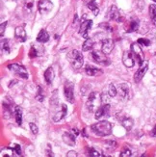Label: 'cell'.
Here are the masks:
<instances>
[{"mask_svg":"<svg viewBox=\"0 0 156 157\" xmlns=\"http://www.w3.org/2000/svg\"><path fill=\"white\" fill-rule=\"evenodd\" d=\"M67 58L69 60L70 64L72 66L73 69H76V70L81 69L84 64L83 55L76 49H73L70 53H67Z\"/></svg>","mask_w":156,"mask_h":157,"instance_id":"2","label":"cell"},{"mask_svg":"<svg viewBox=\"0 0 156 157\" xmlns=\"http://www.w3.org/2000/svg\"><path fill=\"white\" fill-rule=\"evenodd\" d=\"M38 93H37V95H36V98L39 100V101H44V94L42 93L43 91H42V88H40V86L38 87Z\"/></svg>","mask_w":156,"mask_h":157,"instance_id":"33","label":"cell"},{"mask_svg":"<svg viewBox=\"0 0 156 157\" xmlns=\"http://www.w3.org/2000/svg\"><path fill=\"white\" fill-rule=\"evenodd\" d=\"M119 93L120 98H123L124 99H126L129 94V87L126 83H121L119 85Z\"/></svg>","mask_w":156,"mask_h":157,"instance_id":"16","label":"cell"},{"mask_svg":"<svg viewBox=\"0 0 156 157\" xmlns=\"http://www.w3.org/2000/svg\"><path fill=\"white\" fill-rule=\"evenodd\" d=\"M8 69L10 71H12L13 73H15L16 75L19 76L20 78L23 79H28L29 75H28V71H26V69L23 66H20L18 64H11L8 66Z\"/></svg>","mask_w":156,"mask_h":157,"instance_id":"3","label":"cell"},{"mask_svg":"<svg viewBox=\"0 0 156 157\" xmlns=\"http://www.w3.org/2000/svg\"><path fill=\"white\" fill-rule=\"evenodd\" d=\"M6 26H7V21L1 23V26H0V34H1V37H3V34H4V31L6 29Z\"/></svg>","mask_w":156,"mask_h":157,"instance_id":"38","label":"cell"},{"mask_svg":"<svg viewBox=\"0 0 156 157\" xmlns=\"http://www.w3.org/2000/svg\"><path fill=\"white\" fill-rule=\"evenodd\" d=\"M154 56H155V57H156V52H155V54H154Z\"/></svg>","mask_w":156,"mask_h":157,"instance_id":"47","label":"cell"},{"mask_svg":"<svg viewBox=\"0 0 156 157\" xmlns=\"http://www.w3.org/2000/svg\"><path fill=\"white\" fill-rule=\"evenodd\" d=\"M93 40L91 39V38H88L86 39V40L84 42L83 45H82V50L83 51H88L93 48Z\"/></svg>","mask_w":156,"mask_h":157,"instance_id":"25","label":"cell"},{"mask_svg":"<svg viewBox=\"0 0 156 157\" xmlns=\"http://www.w3.org/2000/svg\"><path fill=\"white\" fill-rule=\"evenodd\" d=\"M109 111H110V105H109V103L103 104L102 106L99 107L97 110L94 118H96L97 120H99L101 117H103V116H109Z\"/></svg>","mask_w":156,"mask_h":157,"instance_id":"13","label":"cell"},{"mask_svg":"<svg viewBox=\"0 0 156 157\" xmlns=\"http://www.w3.org/2000/svg\"><path fill=\"white\" fill-rule=\"evenodd\" d=\"M15 37L17 38V40H19V42H25L26 40V32L24 30V28L22 26H17L16 30H15Z\"/></svg>","mask_w":156,"mask_h":157,"instance_id":"15","label":"cell"},{"mask_svg":"<svg viewBox=\"0 0 156 157\" xmlns=\"http://www.w3.org/2000/svg\"><path fill=\"white\" fill-rule=\"evenodd\" d=\"M29 126H30V129L33 134H38L39 133V127L36 125V124H34V122H30L29 124Z\"/></svg>","mask_w":156,"mask_h":157,"instance_id":"34","label":"cell"},{"mask_svg":"<svg viewBox=\"0 0 156 157\" xmlns=\"http://www.w3.org/2000/svg\"><path fill=\"white\" fill-rule=\"evenodd\" d=\"M85 71L89 76H96L98 72H100V71L97 69V67H93V66H87L85 69Z\"/></svg>","mask_w":156,"mask_h":157,"instance_id":"24","label":"cell"},{"mask_svg":"<svg viewBox=\"0 0 156 157\" xmlns=\"http://www.w3.org/2000/svg\"><path fill=\"white\" fill-rule=\"evenodd\" d=\"M123 63L126 67H132L135 65L133 59V53L130 51H125L123 55Z\"/></svg>","mask_w":156,"mask_h":157,"instance_id":"11","label":"cell"},{"mask_svg":"<svg viewBox=\"0 0 156 157\" xmlns=\"http://www.w3.org/2000/svg\"><path fill=\"white\" fill-rule=\"evenodd\" d=\"M150 16L154 26H156V5L151 4L150 6Z\"/></svg>","mask_w":156,"mask_h":157,"instance_id":"26","label":"cell"},{"mask_svg":"<svg viewBox=\"0 0 156 157\" xmlns=\"http://www.w3.org/2000/svg\"><path fill=\"white\" fill-rule=\"evenodd\" d=\"M101 102H102V104H107L108 103V98L107 95L102 94H101Z\"/></svg>","mask_w":156,"mask_h":157,"instance_id":"39","label":"cell"},{"mask_svg":"<svg viewBox=\"0 0 156 157\" xmlns=\"http://www.w3.org/2000/svg\"><path fill=\"white\" fill-rule=\"evenodd\" d=\"M96 97H97V94L96 93H91L90 95H89V99L87 101V107L89 109L90 111H93V101L96 99Z\"/></svg>","mask_w":156,"mask_h":157,"instance_id":"27","label":"cell"},{"mask_svg":"<svg viewBox=\"0 0 156 157\" xmlns=\"http://www.w3.org/2000/svg\"><path fill=\"white\" fill-rule=\"evenodd\" d=\"M12 148L13 149V151H15L17 155H21V147H20V146H19V145L15 144Z\"/></svg>","mask_w":156,"mask_h":157,"instance_id":"35","label":"cell"},{"mask_svg":"<svg viewBox=\"0 0 156 157\" xmlns=\"http://www.w3.org/2000/svg\"><path fill=\"white\" fill-rule=\"evenodd\" d=\"M131 155H132V152L128 147H124L123 149V151H121L120 154V156H121V157H129Z\"/></svg>","mask_w":156,"mask_h":157,"instance_id":"30","label":"cell"},{"mask_svg":"<svg viewBox=\"0 0 156 157\" xmlns=\"http://www.w3.org/2000/svg\"><path fill=\"white\" fill-rule=\"evenodd\" d=\"M147 70H148V62L145 60V62L140 66L139 70L136 72H135V74H134V81L136 82V83H139V82H141V80L144 78L145 74L146 73Z\"/></svg>","mask_w":156,"mask_h":157,"instance_id":"5","label":"cell"},{"mask_svg":"<svg viewBox=\"0 0 156 157\" xmlns=\"http://www.w3.org/2000/svg\"><path fill=\"white\" fill-rule=\"evenodd\" d=\"M37 50L35 49V47L34 46H32V48H31V50H30V52H29V56H30V58H35V57H37Z\"/></svg>","mask_w":156,"mask_h":157,"instance_id":"36","label":"cell"},{"mask_svg":"<svg viewBox=\"0 0 156 157\" xmlns=\"http://www.w3.org/2000/svg\"><path fill=\"white\" fill-rule=\"evenodd\" d=\"M152 1H153V2H155V3H156V0H152Z\"/></svg>","mask_w":156,"mask_h":157,"instance_id":"46","label":"cell"},{"mask_svg":"<svg viewBox=\"0 0 156 157\" xmlns=\"http://www.w3.org/2000/svg\"><path fill=\"white\" fill-rule=\"evenodd\" d=\"M150 136H151V137H156V124H155V126L152 128V130H151V132H150Z\"/></svg>","mask_w":156,"mask_h":157,"instance_id":"43","label":"cell"},{"mask_svg":"<svg viewBox=\"0 0 156 157\" xmlns=\"http://www.w3.org/2000/svg\"><path fill=\"white\" fill-rule=\"evenodd\" d=\"M44 80L47 84H51L53 80H54V76H55V72H54V70L53 67H49L48 69H47L45 71H44Z\"/></svg>","mask_w":156,"mask_h":157,"instance_id":"17","label":"cell"},{"mask_svg":"<svg viewBox=\"0 0 156 157\" xmlns=\"http://www.w3.org/2000/svg\"><path fill=\"white\" fill-rule=\"evenodd\" d=\"M114 46H115V44L113 42V40L111 39H105L102 40V52L105 53L106 55L108 54H110L112 52V50L114 49Z\"/></svg>","mask_w":156,"mask_h":157,"instance_id":"12","label":"cell"},{"mask_svg":"<svg viewBox=\"0 0 156 157\" xmlns=\"http://www.w3.org/2000/svg\"><path fill=\"white\" fill-rule=\"evenodd\" d=\"M107 144H109V146L108 145H106V147H108V148H115L117 147V143L115 142V141H108V142H106Z\"/></svg>","mask_w":156,"mask_h":157,"instance_id":"37","label":"cell"},{"mask_svg":"<svg viewBox=\"0 0 156 157\" xmlns=\"http://www.w3.org/2000/svg\"><path fill=\"white\" fill-rule=\"evenodd\" d=\"M46 155L47 156H54V154L52 153V151H50V145H47V148H46Z\"/></svg>","mask_w":156,"mask_h":157,"instance_id":"41","label":"cell"},{"mask_svg":"<svg viewBox=\"0 0 156 157\" xmlns=\"http://www.w3.org/2000/svg\"><path fill=\"white\" fill-rule=\"evenodd\" d=\"M67 157H76L77 156V153L75 151H69V152L67 153Z\"/></svg>","mask_w":156,"mask_h":157,"instance_id":"42","label":"cell"},{"mask_svg":"<svg viewBox=\"0 0 156 157\" xmlns=\"http://www.w3.org/2000/svg\"><path fill=\"white\" fill-rule=\"evenodd\" d=\"M93 25V20H85L80 25V30H79V33L82 35L83 38L85 39H88V32L91 29V27Z\"/></svg>","mask_w":156,"mask_h":157,"instance_id":"9","label":"cell"},{"mask_svg":"<svg viewBox=\"0 0 156 157\" xmlns=\"http://www.w3.org/2000/svg\"><path fill=\"white\" fill-rule=\"evenodd\" d=\"M131 52L133 53L134 57L137 59V61H138V63H139L140 66L145 62V54H144L143 50H142L141 46H140V44L138 43L132 44V45H131Z\"/></svg>","mask_w":156,"mask_h":157,"instance_id":"4","label":"cell"},{"mask_svg":"<svg viewBox=\"0 0 156 157\" xmlns=\"http://www.w3.org/2000/svg\"><path fill=\"white\" fill-rule=\"evenodd\" d=\"M88 154L89 156H93V157H100L102 156V154H100L97 151H96L94 148H89V151H88Z\"/></svg>","mask_w":156,"mask_h":157,"instance_id":"31","label":"cell"},{"mask_svg":"<svg viewBox=\"0 0 156 157\" xmlns=\"http://www.w3.org/2000/svg\"><path fill=\"white\" fill-rule=\"evenodd\" d=\"M92 131L100 137H105L112 133V124L107 121H98L91 126Z\"/></svg>","mask_w":156,"mask_h":157,"instance_id":"1","label":"cell"},{"mask_svg":"<svg viewBox=\"0 0 156 157\" xmlns=\"http://www.w3.org/2000/svg\"><path fill=\"white\" fill-rule=\"evenodd\" d=\"M25 7H26L27 9L31 10L32 7H33V1H32V0H28V1H27L26 4H25Z\"/></svg>","mask_w":156,"mask_h":157,"instance_id":"40","label":"cell"},{"mask_svg":"<svg viewBox=\"0 0 156 157\" xmlns=\"http://www.w3.org/2000/svg\"><path fill=\"white\" fill-rule=\"evenodd\" d=\"M62 138H63V141L65 144H67V146H70V147H73L74 145H75V143H76V135L74 136L72 135L71 133L70 132H65L62 136Z\"/></svg>","mask_w":156,"mask_h":157,"instance_id":"14","label":"cell"},{"mask_svg":"<svg viewBox=\"0 0 156 157\" xmlns=\"http://www.w3.org/2000/svg\"><path fill=\"white\" fill-rule=\"evenodd\" d=\"M117 93H118L117 88L115 87L113 84H110L109 85V90H108V94H109L110 97L111 98H115L117 95Z\"/></svg>","mask_w":156,"mask_h":157,"instance_id":"29","label":"cell"},{"mask_svg":"<svg viewBox=\"0 0 156 157\" xmlns=\"http://www.w3.org/2000/svg\"><path fill=\"white\" fill-rule=\"evenodd\" d=\"M2 51H4L7 54H9L11 52V46L9 44L8 40H5V42L2 40Z\"/></svg>","mask_w":156,"mask_h":157,"instance_id":"28","label":"cell"},{"mask_svg":"<svg viewBox=\"0 0 156 157\" xmlns=\"http://www.w3.org/2000/svg\"><path fill=\"white\" fill-rule=\"evenodd\" d=\"M72 130H73V132H75V135L77 136L78 134H79V132H78V130H77V129H72Z\"/></svg>","mask_w":156,"mask_h":157,"instance_id":"45","label":"cell"},{"mask_svg":"<svg viewBox=\"0 0 156 157\" xmlns=\"http://www.w3.org/2000/svg\"><path fill=\"white\" fill-rule=\"evenodd\" d=\"M137 43L140 45H145V46H150V40L147 39H139L137 40Z\"/></svg>","mask_w":156,"mask_h":157,"instance_id":"32","label":"cell"},{"mask_svg":"<svg viewBox=\"0 0 156 157\" xmlns=\"http://www.w3.org/2000/svg\"><path fill=\"white\" fill-rule=\"evenodd\" d=\"M139 25H140V22H139V19L138 18H134L130 21V25H129V28L127 29L126 32L128 33H131V32H135L139 29Z\"/></svg>","mask_w":156,"mask_h":157,"instance_id":"23","label":"cell"},{"mask_svg":"<svg viewBox=\"0 0 156 157\" xmlns=\"http://www.w3.org/2000/svg\"><path fill=\"white\" fill-rule=\"evenodd\" d=\"M67 108L65 104H62V109H61V111L58 112L55 116H54L53 118V121L54 122H58L60 121L62 119H64L66 116H67Z\"/></svg>","mask_w":156,"mask_h":157,"instance_id":"18","label":"cell"},{"mask_svg":"<svg viewBox=\"0 0 156 157\" xmlns=\"http://www.w3.org/2000/svg\"><path fill=\"white\" fill-rule=\"evenodd\" d=\"M82 134H83V136L85 138H87V134H86V128H84L83 130H82Z\"/></svg>","mask_w":156,"mask_h":157,"instance_id":"44","label":"cell"},{"mask_svg":"<svg viewBox=\"0 0 156 157\" xmlns=\"http://www.w3.org/2000/svg\"><path fill=\"white\" fill-rule=\"evenodd\" d=\"M88 9H89L94 16H97L98 13H99V9H98V6L96 2V0H90V2L87 4Z\"/></svg>","mask_w":156,"mask_h":157,"instance_id":"20","label":"cell"},{"mask_svg":"<svg viewBox=\"0 0 156 157\" xmlns=\"http://www.w3.org/2000/svg\"><path fill=\"white\" fill-rule=\"evenodd\" d=\"M53 8V4L50 0H40L38 3V10L42 15L48 13Z\"/></svg>","mask_w":156,"mask_h":157,"instance_id":"6","label":"cell"},{"mask_svg":"<svg viewBox=\"0 0 156 157\" xmlns=\"http://www.w3.org/2000/svg\"><path fill=\"white\" fill-rule=\"evenodd\" d=\"M64 94H65V97L67 98V100L70 102V103H73V99H74V97H73V84L71 82H69L67 81L66 84H65V87H64Z\"/></svg>","mask_w":156,"mask_h":157,"instance_id":"8","label":"cell"},{"mask_svg":"<svg viewBox=\"0 0 156 157\" xmlns=\"http://www.w3.org/2000/svg\"><path fill=\"white\" fill-rule=\"evenodd\" d=\"M92 57L93 59L94 62H97L100 65H109L110 62H109V59L107 58L106 54L103 53V52H100V51H93L92 53Z\"/></svg>","mask_w":156,"mask_h":157,"instance_id":"7","label":"cell"},{"mask_svg":"<svg viewBox=\"0 0 156 157\" xmlns=\"http://www.w3.org/2000/svg\"><path fill=\"white\" fill-rule=\"evenodd\" d=\"M48 40H49V34L47 33V31L44 30V29L40 30V33L38 34L37 42L42 43V44H44V43H46V42H48Z\"/></svg>","mask_w":156,"mask_h":157,"instance_id":"19","label":"cell"},{"mask_svg":"<svg viewBox=\"0 0 156 157\" xmlns=\"http://www.w3.org/2000/svg\"><path fill=\"white\" fill-rule=\"evenodd\" d=\"M15 117H16V121L18 125H21L22 124V110L19 106L15 107Z\"/></svg>","mask_w":156,"mask_h":157,"instance_id":"21","label":"cell"},{"mask_svg":"<svg viewBox=\"0 0 156 157\" xmlns=\"http://www.w3.org/2000/svg\"><path fill=\"white\" fill-rule=\"evenodd\" d=\"M108 17H109L111 20H115V21L120 22V20H121L120 13L119 9L115 5L110 7L109 12H108Z\"/></svg>","mask_w":156,"mask_h":157,"instance_id":"10","label":"cell"},{"mask_svg":"<svg viewBox=\"0 0 156 157\" xmlns=\"http://www.w3.org/2000/svg\"><path fill=\"white\" fill-rule=\"evenodd\" d=\"M120 122H121V125H123L127 131L131 130L133 127V124H134L133 120L131 118H124V120H121Z\"/></svg>","mask_w":156,"mask_h":157,"instance_id":"22","label":"cell"}]
</instances>
